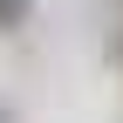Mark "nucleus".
Listing matches in <instances>:
<instances>
[{"label": "nucleus", "mask_w": 123, "mask_h": 123, "mask_svg": "<svg viewBox=\"0 0 123 123\" xmlns=\"http://www.w3.org/2000/svg\"><path fill=\"white\" fill-rule=\"evenodd\" d=\"M27 21V0H0V27H7V34H14V27H21Z\"/></svg>", "instance_id": "f257e3e1"}]
</instances>
